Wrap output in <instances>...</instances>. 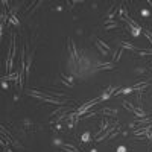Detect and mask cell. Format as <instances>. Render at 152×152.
<instances>
[{
  "label": "cell",
  "instance_id": "9c48e42d",
  "mask_svg": "<svg viewBox=\"0 0 152 152\" xmlns=\"http://www.w3.org/2000/svg\"><path fill=\"white\" fill-rule=\"evenodd\" d=\"M114 28H117V21H114V20H105V23H104V29L105 31H110V29H114Z\"/></svg>",
  "mask_w": 152,
  "mask_h": 152
},
{
  "label": "cell",
  "instance_id": "d6986e66",
  "mask_svg": "<svg viewBox=\"0 0 152 152\" xmlns=\"http://www.w3.org/2000/svg\"><path fill=\"white\" fill-rule=\"evenodd\" d=\"M81 140H82V142H85V143H87V142H90V140H91V134L88 132V131H85V132L81 135Z\"/></svg>",
  "mask_w": 152,
  "mask_h": 152
},
{
  "label": "cell",
  "instance_id": "6da1fadb",
  "mask_svg": "<svg viewBox=\"0 0 152 152\" xmlns=\"http://www.w3.org/2000/svg\"><path fill=\"white\" fill-rule=\"evenodd\" d=\"M14 55H15V37H12L9 52H8V56H6V72H9L12 69V64H14Z\"/></svg>",
  "mask_w": 152,
  "mask_h": 152
},
{
  "label": "cell",
  "instance_id": "5bb4252c",
  "mask_svg": "<svg viewBox=\"0 0 152 152\" xmlns=\"http://www.w3.org/2000/svg\"><path fill=\"white\" fill-rule=\"evenodd\" d=\"M97 69H99V70H113V69H114V62H107V64H100Z\"/></svg>",
  "mask_w": 152,
  "mask_h": 152
},
{
  "label": "cell",
  "instance_id": "30bf717a",
  "mask_svg": "<svg viewBox=\"0 0 152 152\" xmlns=\"http://www.w3.org/2000/svg\"><path fill=\"white\" fill-rule=\"evenodd\" d=\"M113 131H114V128L111 126V128H108V129H107V131H105V132H104L102 135L96 137V142H104V140H105V138H107V137H108V135H110V134H111Z\"/></svg>",
  "mask_w": 152,
  "mask_h": 152
},
{
  "label": "cell",
  "instance_id": "7a4b0ae2",
  "mask_svg": "<svg viewBox=\"0 0 152 152\" xmlns=\"http://www.w3.org/2000/svg\"><path fill=\"white\" fill-rule=\"evenodd\" d=\"M67 46H69V53H70V58L73 62H78L79 61V56H78V50H76V46L73 43L72 38H67Z\"/></svg>",
  "mask_w": 152,
  "mask_h": 152
},
{
  "label": "cell",
  "instance_id": "7c38bea8",
  "mask_svg": "<svg viewBox=\"0 0 152 152\" xmlns=\"http://www.w3.org/2000/svg\"><path fill=\"white\" fill-rule=\"evenodd\" d=\"M69 111H70V108H67V107H59V108H56V110H55L52 114H50V116H53V117H55V116H58V114H62V113H69Z\"/></svg>",
  "mask_w": 152,
  "mask_h": 152
},
{
  "label": "cell",
  "instance_id": "cb8c5ba5",
  "mask_svg": "<svg viewBox=\"0 0 152 152\" xmlns=\"http://www.w3.org/2000/svg\"><path fill=\"white\" fill-rule=\"evenodd\" d=\"M9 21H11V23H14V24H18V18H17L14 14H11V17H9Z\"/></svg>",
  "mask_w": 152,
  "mask_h": 152
},
{
  "label": "cell",
  "instance_id": "ba28073f",
  "mask_svg": "<svg viewBox=\"0 0 152 152\" xmlns=\"http://www.w3.org/2000/svg\"><path fill=\"white\" fill-rule=\"evenodd\" d=\"M149 87V82H140V84H135V85H132L131 87V90L134 91V90H138V91H143V90H146V88Z\"/></svg>",
  "mask_w": 152,
  "mask_h": 152
},
{
  "label": "cell",
  "instance_id": "277c9868",
  "mask_svg": "<svg viewBox=\"0 0 152 152\" xmlns=\"http://www.w3.org/2000/svg\"><path fill=\"white\" fill-rule=\"evenodd\" d=\"M94 44H96V47L99 49V52L102 53L104 56H105V55H108V52H110V47H108V46H107V44H105L104 41H100V40H96V43H94Z\"/></svg>",
  "mask_w": 152,
  "mask_h": 152
},
{
  "label": "cell",
  "instance_id": "ac0fdd59",
  "mask_svg": "<svg viewBox=\"0 0 152 152\" xmlns=\"http://www.w3.org/2000/svg\"><path fill=\"white\" fill-rule=\"evenodd\" d=\"M134 114H135V116H137L138 119H145V117L148 116V114H146V113H145L143 110H137V108H135V111H134Z\"/></svg>",
  "mask_w": 152,
  "mask_h": 152
},
{
  "label": "cell",
  "instance_id": "44dd1931",
  "mask_svg": "<svg viewBox=\"0 0 152 152\" xmlns=\"http://www.w3.org/2000/svg\"><path fill=\"white\" fill-rule=\"evenodd\" d=\"M3 79H6V81H8V79H15V81H17V79H18V73H11V75H6V76H3Z\"/></svg>",
  "mask_w": 152,
  "mask_h": 152
},
{
  "label": "cell",
  "instance_id": "ffe728a7",
  "mask_svg": "<svg viewBox=\"0 0 152 152\" xmlns=\"http://www.w3.org/2000/svg\"><path fill=\"white\" fill-rule=\"evenodd\" d=\"M122 105H123V108H125V110H128V111H131V113H134V111H135V107H132L129 102H126V100H125V102H122Z\"/></svg>",
  "mask_w": 152,
  "mask_h": 152
},
{
  "label": "cell",
  "instance_id": "484cf974",
  "mask_svg": "<svg viewBox=\"0 0 152 152\" xmlns=\"http://www.w3.org/2000/svg\"><path fill=\"white\" fill-rule=\"evenodd\" d=\"M149 140H152V123H151V128H149V132H148V135H146Z\"/></svg>",
  "mask_w": 152,
  "mask_h": 152
},
{
  "label": "cell",
  "instance_id": "83f0119b",
  "mask_svg": "<svg viewBox=\"0 0 152 152\" xmlns=\"http://www.w3.org/2000/svg\"><path fill=\"white\" fill-rule=\"evenodd\" d=\"M5 152H12V151H11L9 148H5Z\"/></svg>",
  "mask_w": 152,
  "mask_h": 152
},
{
  "label": "cell",
  "instance_id": "4dcf8cb0",
  "mask_svg": "<svg viewBox=\"0 0 152 152\" xmlns=\"http://www.w3.org/2000/svg\"><path fill=\"white\" fill-rule=\"evenodd\" d=\"M151 152H152V151H151Z\"/></svg>",
  "mask_w": 152,
  "mask_h": 152
},
{
  "label": "cell",
  "instance_id": "2e32d148",
  "mask_svg": "<svg viewBox=\"0 0 152 152\" xmlns=\"http://www.w3.org/2000/svg\"><path fill=\"white\" fill-rule=\"evenodd\" d=\"M61 78H62V82H64L66 85L73 87V81H72V78H67V76H66L64 73H61Z\"/></svg>",
  "mask_w": 152,
  "mask_h": 152
},
{
  "label": "cell",
  "instance_id": "f546056e",
  "mask_svg": "<svg viewBox=\"0 0 152 152\" xmlns=\"http://www.w3.org/2000/svg\"><path fill=\"white\" fill-rule=\"evenodd\" d=\"M151 70H152V67H151Z\"/></svg>",
  "mask_w": 152,
  "mask_h": 152
},
{
  "label": "cell",
  "instance_id": "603a6c76",
  "mask_svg": "<svg viewBox=\"0 0 152 152\" xmlns=\"http://www.w3.org/2000/svg\"><path fill=\"white\" fill-rule=\"evenodd\" d=\"M122 53H123V49H120V50H119V52H117V55H114V61L117 62V61L122 58Z\"/></svg>",
  "mask_w": 152,
  "mask_h": 152
},
{
  "label": "cell",
  "instance_id": "52a82bcc",
  "mask_svg": "<svg viewBox=\"0 0 152 152\" xmlns=\"http://www.w3.org/2000/svg\"><path fill=\"white\" fill-rule=\"evenodd\" d=\"M100 114H104V116H117V110L105 107V108L100 110Z\"/></svg>",
  "mask_w": 152,
  "mask_h": 152
},
{
  "label": "cell",
  "instance_id": "9a60e30c",
  "mask_svg": "<svg viewBox=\"0 0 152 152\" xmlns=\"http://www.w3.org/2000/svg\"><path fill=\"white\" fill-rule=\"evenodd\" d=\"M122 49H128V50H132V52H137L135 46H132L131 43H126V41H122Z\"/></svg>",
  "mask_w": 152,
  "mask_h": 152
},
{
  "label": "cell",
  "instance_id": "d4e9b609",
  "mask_svg": "<svg viewBox=\"0 0 152 152\" xmlns=\"http://www.w3.org/2000/svg\"><path fill=\"white\" fill-rule=\"evenodd\" d=\"M131 31H132V35H134V37H138V35H140V31H142V29H131Z\"/></svg>",
  "mask_w": 152,
  "mask_h": 152
},
{
  "label": "cell",
  "instance_id": "f1b7e54d",
  "mask_svg": "<svg viewBox=\"0 0 152 152\" xmlns=\"http://www.w3.org/2000/svg\"><path fill=\"white\" fill-rule=\"evenodd\" d=\"M148 3H149V5L152 6V0H148Z\"/></svg>",
  "mask_w": 152,
  "mask_h": 152
},
{
  "label": "cell",
  "instance_id": "5b68a950",
  "mask_svg": "<svg viewBox=\"0 0 152 152\" xmlns=\"http://www.w3.org/2000/svg\"><path fill=\"white\" fill-rule=\"evenodd\" d=\"M67 120H69V128H73V126L78 123V120H79V114H78V111L70 113V114H69V117H67Z\"/></svg>",
  "mask_w": 152,
  "mask_h": 152
},
{
  "label": "cell",
  "instance_id": "e0dca14e",
  "mask_svg": "<svg viewBox=\"0 0 152 152\" xmlns=\"http://www.w3.org/2000/svg\"><path fill=\"white\" fill-rule=\"evenodd\" d=\"M107 129H108V123H104V122H102V123H100V129L97 131L96 137H99V135H102V134H104V132H105Z\"/></svg>",
  "mask_w": 152,
  "mask_h": 152
},
{
  "label": "cell",
  "instance_id": "4fadbf2b",
  "mask_svg": "<svg viewBox=\"0 0 152 152\" xmlns=\"http://www.w3.org/2000/svg\"><path fill=\"white\" fill-rule=\"evenodd\" d=\"M0 128H2V137H6L8 143H12V135L9 134V131L5 128V126H0Z\"/></svg>",
  "mask_w": 152,
  "mask_h": 152
},
{
  "label": "cell",
  "instance_id": "4316f807",
  "mask_svg": "<svg viewBox=\"0 0 152 152\" xmlns=\"http://www.w3.org/2000/svg\"><path fill=\"white\" fill-rule=\"evenodd\" d=\"M117 152H126V148L125 146H119L117 148Z\"/></svg>",
  "mask_w": 152,
  "mask_h": 152
},
{
  "label": "cell",
  "instance_id": "7402d4cb",
  "mask_svg": "<svg viewBox=\"0 0 152 152\" xmlns=\"http://www.w3.org/2000/svg\"><path fill=\"white\" fill-rule=\"evenodd\" d=\"M143 34L146 35V38L149 40V43L152 44V34H151V31H143Z\"/></svg>",
  "mask_w": 152,
  "mask_h": 152
},
{
  "label": "cell",
  "instance_id": "8992f818",
  "mask_svg": "<svg viewBox=\"0 0 152 152\" xmlns=\"http://www.w3.org/2000/svg\"><path fill=\"white\" fill-rule=\"evenodd\" d=\"M116 90H117V88H116V87H108V88H107V90H105V93H104L102 96H100V100H105V99H108V97H111L113 94H116V93H117Z\"/></svg>",
  "mask_w": 152,
  "mask_h": 152
},
{
  "label": "cell",
  "instance_id": "8fae6325",
  "mask_svg": "<svg viewBox=\"0 0 152 152\" xmlns=\"http://www.w3.org/2000/svg\"><path fill=\"white\" fill-rule=\"evenodd\" d=\"M62 151H64V152H79V151H78V148L73 146V145H69V143L62 145Z\"/></svg>",
  "mask_w": 152,
  "mask_h": 152
},
{
  "label": "cell",
  "instance_id": "3957f363",
  "mask_svg": "<svg viewBox=\"0 0 152 152\" xmlns=\"http://www.w3.org/2000/svg\"><path fill=\"white\" fill-rule=\"evenodd\" d=\"M97 102H100V96L99 97H94L93 100H88V102H85L84 105H81L79 107V110H78V114H79V116H82V114L88 110V108H91V107H94Z\"/></svg>",
  "mask_w": 152,
  "mask_h": 152
}]
</instances>
